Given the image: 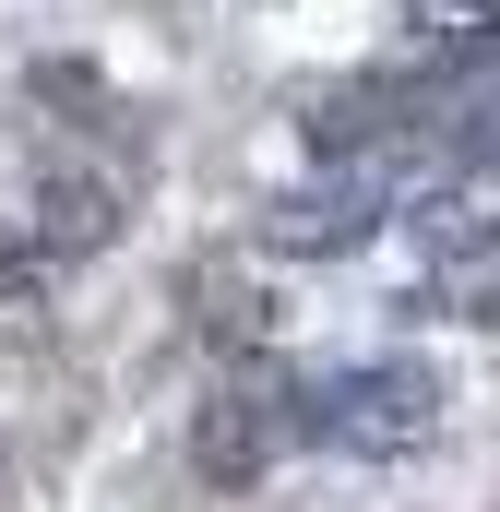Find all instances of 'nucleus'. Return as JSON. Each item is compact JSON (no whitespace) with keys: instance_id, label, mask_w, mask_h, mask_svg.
Segmentation results:
<instances>
[{"instance_id":"obj_1","label":"nucleus","mask_w":500,"mask_h":512,"mask_svg":"<svg viewBox=\"0 0 500 512\" xmlns=\"http://www.w3.org/2000/svg\"><path fill=\"white\" fill-rule=\"evenodd\" d=\"M274 441H286V405H262V393H227V405H203V429H191V465H203L215 489H250Z\"/></svg>"},{"instance_id":"obj_2","label":"nucleus","mask_w":500,"mask_h":512,"mask_svg":"<svg viewBox=\"0 0 500 512\" xmlns=\"http://www.w3.org/2000/svg\"><path fill=\"white\" fill-rule=\"evenodd\" d=\"M36 239H48V251H96V239H120V203H108L96 179H48V191H36Z\"/></svg>"},{"instance_id":"obj_3","label":"nucleus","mask_w":500,"mask_h":512,"mask_svg":"<svg viewBox=\"0 0 500 512\" xmlns=\"http://www.w3.org/2000/svg\"><path fill=\"white\" fill-rule=\"evenodd\" d=\"M405 24L441 48H500V0H405Z\"/></svg>"}]
</instances>
